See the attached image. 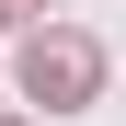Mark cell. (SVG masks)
Segmentation results:
<instances>
[{
  "label": "cell",
  "instance_id": "7a4b0ae2",
  "mask_svg": "<svg viewBox=\"0 0 126 126\" xmlns=\"http://www.w3.org/2000/svg\"><path fill=\"white\" fill-rule=\"evenodd\" d=\"M12 12H34V0H0V23H12Z\"/></svg>",
  "mask_w": 126,
  "mask_h": 126
},
{
  "label": "cell",
  "instance_id": "6da1fadb",
  "mask_svg": "<svg viewBox=\"0 0 126 126\" xmlns=\"http://www.w3.org/2000/svg\"><path fill=\"white\" fill-rule=\"evenodd\" d=\"M23 92L57 103V115L92 103V92H103V46H92V34H34V46H23Z\"/></svg>",
  "mask_w": 126,
  "mask_h": 126
}]
</instances>
